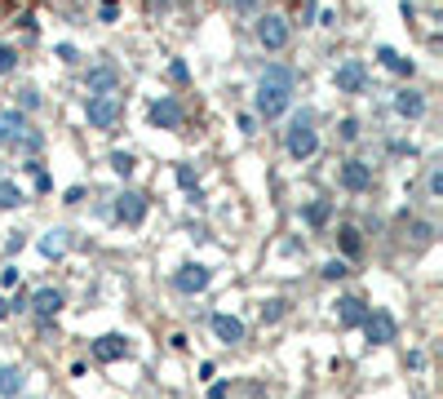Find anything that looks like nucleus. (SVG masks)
I'll list each match as a JSON object with an SVG mask.
<instances>
[{
	"label": "nucleus",
	"mask_w": 443,
	"mask_h": 399,
	"mask_svg": "<svg viewBox=\"0 0 443 399\" xmlns=\"http://www.w3.org/2000/svg\"><path fill=\"white\" fill-rule=\"evenodd\" d=\"M293 93H297V66L271 62L266 71L257 76V93H253L257 115H261V120H280V115L293 107Z\"/></svg>",
	"instance_id": "nucleus-1"
},
{
	"label": "nucleus",
	"mask_w": 443,
	"mask_h": 399,
	"mask_svg": "<svg viewBox=\"0 0 443 399\" xmlns=\"http://www.w3.org/2000/svg\"><path fill=\"white\" fill-rule=\"evenodd\" d=\"M284 151H288V160H297V164L319 151V115L310 107L293 111V120L284 129Z\"/></svg>",
	"instance_id": "nucleus-2"
},
{
	"label": "nucleus",
	"mask_w": 443,
	"mask_h": 399,
	"mask_svg": "<svg viewBox=\"0 0 443 399\" xmlns=\"http://www.w3.org/2000/svg\"><path fill=\"white\" fill-rule=\"evenodd\" d=\"M0 146H9V151H40V146H45V133L31 129L27 111L0 107Z\"/></svg>",
	"instance_id": "nucleus-3"
},
{
	"label": "nucleus",
	"mask_w": 443,
	"mask_h": 399,
	"mask_svg": "<svg viewBox=\"0 0 443 399\" xmlns=\"http://www.w3.org/2000/svg\"><path fill=\"white\" fill-rule=\"evenodd\" d=\"M85 120L98 133H111V129L124 120V93L120 89L116 93H89L85 98Z\"/></svg>",
	"instance_id": "nucleus-4"
},
{
	"label": "nucleus",
	"mask_w": 443,
	"mask_h": 399,
	"mask_svg": "<svg viewBox=\"0 0 443 399\" xmlns=\"http://www.w3.org/2000/svg\"><path fill=\"white\" fill-rule=\"evenodd\" d=\"M253 36H257V45L266 49V54H284V49L293 45V23L284 18V13H257Z\"/></svg>",
	"instance_id": "nucleus-5"
},
{
	"label": "nucleus",
	"mask_w": 443,
	"mask_h": 399,
	"mask_svg": "<svg viewBox=\"0 0 443 399\" xmlns=\"http://www.w3.org/2000/svg\"><path fill=\"white\" fill-rule=\"evenodd\" d=\"M368 62L364 58H341L337 66H333V85H337V93H368Z\"/></svg>",
	"instance_id": "nucleus-6"
},
{
	"label": "nucleus",
	"mask_w": 443,
	"mask_h": 399,
	"mask_svg": "<svg viewBox=\"0 0 443 399\" xmlns=\"http://www.w3.org/2000/svg\"><path fill=\"white\" fill-rule=\"evenodd\" d=\"M359 328H364V337L372 346H390L399 337V320L390 311H382V306H368V315H364V324H359Z\"/></svg>",
	"instance_id": "nucleus-7"
},
{
	"label": "nucleus",
	"mask_w": 443,
	"mask_h": 399,
	"mask_svg": "<svg viewBox=\"0 0 443 399\" xmlns=\"http://www.w3.org/2000/svg\"><path fill=\"white\" fill-rule=\"evenodd\" d=\"M337 182H341V191H350V195H368L372 182H377V173H372L368 160H341Z\"/></svg>",
	"instance_id": "nucleus-8"
},
{
	"label": "nucleus",
	"mask_w": 443,
	"mask_h": 399,
	"mask_svg": "<svg viewBox=\"0 0 443 399\" xmlns=\"http://www.w3.org/2000/svg\"><path fill=\"white\" fill-rule=\"evenodd\" d=\"M120 66L111 62V58H102V62H93L89 71H85V93H116L120 89Z\"/></svg>",
	"instance_id": "nucleus-9"
},
{
	"label": "nucleus",
	"mask_w": 443,
	"mask_h": 399,
	"mask_svg": "<svg viewBox=\"0 0 443 399\" xmlns=\"http://www.w3.org/2000/svg\"><path fill=\"white\" fill-rule=\"evenodd\" d=\"M213 284V271L204 262H187V266H177L173 271V289L177 293H187V297H195V293H204Z\"/></svg>",
	"instance_id": "nucleus-10"
},
{
	"label": "nucleus",
	"mask_w": 443,
	"mask_h": 399,
	"mask_svg": "<svg viewBox=\"0 0 443 399\" xmlns=\"http://www.w3.org/2000/svg\"><path fill=\"white\" fill-rule=\"evenodd\" d=\"M151 125L155 129H182L187 125V107L177 103L173 93H164V98H155V103H151Z\"/></svg>",
	"instance_id": "nucleus-11"
},
{
	"label": "nucleus",
	"mask_w": 443,
	"mask_h": 399,
	"mask_svg": "<svg viewBox=\"0 0 443 399\" xmlns=\"http://www.w3.org/2000/svg\"><path fill=\"white\" fill-rule=\"evenodd\" d=\"M27 306H31V315H36L40 324H49V320H58V311L67 306V297H62V289H36Z\"/></svg>",
	"instance_id": "nucleus-12"
},
{
	"label": "nucleus",
	"mask_w": 443,
	"mask_h": 399,
	"mask_svg": "<svg viewBox=\"0 0 443 399\" xmlns=\"http://www.w3.org/2000/svg\"><path fill=\"white\" fill-rule=\"evenodd\" d=\"M116 218L124 226H142V218H146V195L142 191H120L116 195Z\"/></svg>",
	"instance_id": "nucleus-13"
},
{
	"label": "nucleus",
	"mask_w": 443,
	"mask_h": 399,
	"mask_svg": "<svg viewBox=\"0 0 443 399\" xmlns=\"http://www.w3.org/2000/svg\"><path fill=\"white\" fill-rule=\"evenodd\" d=\"M89 351H93V359H98V364H116V359H124V355H129V342L120 337V332H102V337H98V342L89 346Z\"/></svg>",
	"instance_id": "nucleus-14"
},
{
	"label": "nucleus",
	"mask_w": 443,
	"mask_h": 399,
	"mask_svg": "<svg viewBox=\"0 0 443 399\" xmlns=\"http://www.w3.org/2000/svg\"><path fill=\"white\" fill-rule=\"evenodd\" d=\"M208 324H213V337H218L222 346H235V342H244V320H235V315L218 311Z\"/></svg>",
	"instance_id": "nucleus-15"
},
{
	"label": "nucleus",
	"mask_w": 443,
	"mask_h": 399,
	"mask_svg": "<svg viewBox=\"0 0 443 399\" xmlns=\"http://www.w3.org/2000/svg\"><path fill=\"white\" fill-rule=\"evenodd\" d=\"M368 315V302L364 297H337V324L341 328H359Z\"/></svg>",
	"instance_id": "nucleus-16"
},
{
	"label": "nucleus",
	"mask_w": 443,
	"mask_h": 399,
	"mask_svg": "<svg viewBox=\"0 0 443 399\" xmlns=\"http://www.w3.org/2000/svg\"><path fill=\"white\" fill-rule=\"evenodd\" d=\"M395 111L403 115V120H421V115H425V93L399 89V93H395Z\"/></svg>",
	"instance_id": "nucleus-17"
},
{
	"label": "nucleus",
	"mask_w": 443,
	"mask_h": 399,
	"mask_svg": "<svg viewBox=\"0 0 443 399\" xmlns=\"http://www.w3.org/2000/svg\"><path fill=\"white\" fill-rule=\"evenodd\" d=\"M302 222L310 231H324L328 222H333V200H310V204L302 209Z\"/></svg>",
	"instance_id": "nucleus-18"
},
{
	"label": "nucleus",
	"mask_w": 443,
	"mask_h": 399,
	"mask_svg": "<svg viewBox=\"0 0 443 399\" xmlns=\"http://www.w3.org/2000/svg\"><path fill=\"white\" fill-rule=\"evenodd\" d=\"M377 62L386 66V71H395V76H413L417 66H413V58H403V54H395L390 45H377Z\"/></svg>",
	"instance_id": "nucleus-19"
},
{
	"label": "nucleus",
	"mask_w": 443,
	"mask_h": 399,
	"mask_svg": "<svg viewBox=\"0 0 443 399\" xmlns=\"http://www.w3.org/2000/svg\"><path fill=\"white\" fill-rule=\"evenodd\" d=\"M337 248H341V258H346V262H350V258H359V253H364V231L346 222V226L337 231Z\"/></svg>",
	"instance_id": "nucleus-20"
},
{
	"label": "nucleus",
	"mask_w": 443,
	"mask_h": 399,
	"mask_svg": "<svg viewBox=\"0 0 443 399\" xmlns=\"http://www.w3.org/2000/svg\"><path fill=\"white\" fill-rule=\"evenodd\" d=\"M23 386H27V373L18 364H5V369H0V399H13Z\"/></svg>",
	"instance_id": "nucleus-21"
},
{
	"label": "nucleus",
	"mask_w": 443,
	"mask_h": 399,
	"mask_svg": "<svg viewBox=\"0 0 443 399\" xmlns=\"http://www.w3.org/2000/svg\"><path fill=\"white\" fill-rule=\"evenodd\" d=\"M67 244H71V240H67V231H62V226H58V231H45L40 253H45V258H62V253H67Z\"/></svg>",
	"instance_id": "nucleus-22"
},
{
	"label": "nucleus",
	"mask_w": 443,
	"mask_h": 399,
	"mask_svg": "<svg viewBox=\"0 0 443 399\" xmlns=\"http://www.w3.org/2000/svg\"><path fill=\"white\" fill-rule=\"evenodd\" d=\"M18 204H27L23 187H18L13 178H0V209H18Z\"/></svg>",
	"instance_id": "nucleus-23"
},
{
	"label": "nucleus",
	"mask_w": 443,
	"mask_h": 399,
	"mask_svg": "<svg viewBox=\"0 0 443 399\" xmlns=\"http://www.w3.org/2000/svg\"><path fill=\"white\" fill-rule=\"evenodd\" d=\"M288 315V302L284 297H271V302H261V324H280Z\"/></svg>",
	"instance_id": "nucleus-24"
},
{
	"label": "nucleus",
	"mask_w": 443,
	"mask_h": 399,
	"mask_svg": "<svg viewBox=\"0 0 443 399\" xmlns=\"http://www.w3.org/2000/svg\"><path fill=\"white\" fill-rule=\"evenodd\" d=\"M319 275H324V279H346V275H350V262H346V258H333V262H324Z\"/></svg>",
	"instance_id": "nucleus-25"
},
{
	"label": "nucleus",
	"mask_w": 443,
	"mask_h": 399,
	"mask_svg": "<svg viewBox=\"0 0 443 399\" xmlns=\"http://www.w3.org/2000/svg\"><path fill=\"white\" fill-rule=\"evenodd\" d=\"M111 169H116L120 178H129V173H134V169H138V160H134V156H129V151H111Z\"/></svg>",
	"instance_id": "nucleus-26"
},
{
	"label": "nucleus",
	"mask_w": 443,
	"mask_h": 399,
	"mask_svg": "<svg viewBox=\"0 0 443 399\" xmlns=\"http://www.w3.org/2000/svg\"><path fill=\"white\" fill-rule=\"evenodd\" d=\"M13 66H18V49H13V45H5V40H0V76H9V71H13Z\"/></svg>",
	"instance_id": "nucleus-27"
},
{
	"label": "nucleus",
	"mask_w": 443,
	"mask_h": 399,
	"mask_svg": "<svg viewBox=\"0 0 443 399\" xmlns=\"http://www.w3.org/2000/svg\"><path fill=\"white\" fill-rule=\"evenodd\" d=\"M408 236H413V244H430L435 240V222H413V226H408Z\"/></svg>",
	"instance_id": "nucleus-28"
},
{
	"label": "nucleus",
	"mask_w": 443,
	"mask_h": 399,
	"mask_svg": "<svg viewBox=\"0 0 443 399\" xmlns=\"http://www.w3.org/2000/svg\"><path fill=\"white\" fill-rule=\"evenodd\" d=\"M337 133H341V142H355L359 138V120H355V115H346V120L337 125Z\"/></svg>",
	"instance_id": "nucleus-29"
},
{
	"label": "nucleus",
	"mask_w": 443,
	"mask_h": 399,
	"mask_svg": "<svg viewBox=\"0 0 443 399\" xmlns=\"http://www.w3.org/2000/svg\"><path fill=\"white\" fill-rule=\"evenodd\" d=\"M425 187H430V195H443V169H439V164H430V173H425Z\"/></svg>",
	"instance_id": "nucleus-30"
},
{
	"label": "nucleus",
	"mask_w": 443,
	"mask_h": 399,
	"mask_svg": "<svg viewBox=\"0 0 443 399\" xmlns=\"http://www.w3.org/2000/svg\"><path fill=\"white\" fill-rule=\"evenodd\" d=\"M18 93H23V98H18L23 111H36V107H40V93H36V89H18Z\"/></svg>",
	"instance_id": "nucleus-31"
},
{
	"label": "nucleus",
	"mask_w": 443,
	"mask_h": 399,
	"mask_svg": "<svg viewBox=\"0 0 443 399\" xmlns=\"http://www.w3.org/2000/svg\"><path fill=\"white\" fill-rule=\"evenodd\" d=\"M0 284H5V289L18 284V266H5V271H0Z\"/></svg>",
	"instance_id": "nucleus-32"
},
{
	"label": "nucleus",
	"mask_w": 443,
	"mask_h": 399,
	"mask_svg": "<svg viewBox=\"0 0 443 399\" xmlns=\"http://www.w3.org/2000/svg\"><path fill=\"white\" fill-rule=\"evenodd\" d=\"M58 58H62V62H76L80 54H76V49H71V45H58Z\"/></svg>",
	"instance_id": "nucleus-33"
},
{
	"label": "nucleus",
	"mask_w": 443,
	"mask_h": 399,
	"mask_svg": "<svg viewBox=\"0 0 443 399\" xmlns=\"http://www.w3.org/2000/svg\"><path fill=\"white\" fill-rule=\"evenodd\" d=\"M253 5H257V0H231V9H240V13H249Z\"/></svg>",
	"instance_id": "nucleus-34"
},
{
	"label": "nucleus",
	"mask_w": 443,
	"mask_h": 399,
	"mask_svg": "<svg viewBox=\"0 0 443 399\" xmlns=\"http://www.w3.org/2000/svg\"><path fill=\"white\" fill-rule=\"evenodd\" d=\"M208 399H226V386H222V381H218V386L208 391Z\"/></svg>",
	"instance_id": "nucleus-35"
},
{
	"label": "nucleus",
	"mask_w": 443,
	"mask_h": 399,
	"mask_svg": "<svg viewBox=\"0 0 443 399\" xmlns=\"http://www.w3.org/2000/svg\"><path fill=\"white\" fill-rule=\"evenodd\" d=\"M5 315H9V302H0V320H5Z\"/></svg>",
	"instance_id": "nucleus-36"
}]
</instances>
